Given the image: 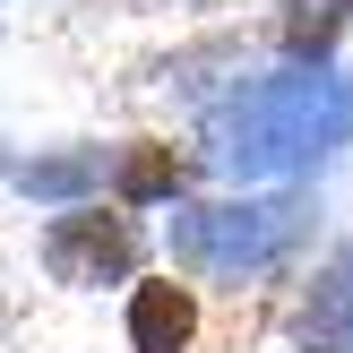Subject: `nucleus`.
Returning a JSON list of instances; mask_svg holds the SVG:
<instances>
[{"label": "nucleus", "mask_w": 353, "mask_h": 353, "mask_svg": "<svg viewBox=\"0 0 353 353\" xmlns=\"http://www.w3.org/2000/svg\"><path fill=\"white\" fill-rule=\"evenodd\" d=\"M112 190H121V207H155V199H181V190H190V155L172 147V138H130V155H121Z\"/></svg>", "instance_id": "423d86ee"}, {"label": "nucleus", "mask_w": 353, "mask_h": 353, "mask_svg": "<svg viewBox=\"0 0 353 353\" xmlns=\"http://www.w3.org/2000/svg\"><path fill=\"white\" fill-rule=\"evenodd\" d=\"M336 147H353V78L327 69V61H293L276 78H250L207 112V155L233 181L310 172Z\"/></svg>", "instance_id": "f257e3e1"}, {"label": "nucleus", "mask_w": 353, "mask_h": 353, "mask_svg": "<svg viewBox=\"0 0 353 353\" xmlns=\"http://www.w3.org/2000/svg\"><path fill=\"white\" fill-rule=\"evenodd\" d=\"M293 345L302 353H353V233L327 250V268L310 276L302 319H293Z\"/></svg>", "instance_id": "20e7f679"}, {"label": "nucleus", "mask_w": 353, "mask_h": 353, "mask_svg": "<svg viewBox=\"0 0 353 353\" xmlns=\"http://www.w3.org/2000/svg\"><path fill=\"white\" fill-rule=\"evenodd\" d=\"M130 353H199V293L172 276L130 285Z\"/></svg>", "instance_id": "39448f33"}, {"label": "nucleus", "mask_w": 353, "mask_h": 353, "mask_svg": "<svg viewBox=\"0 0 353 353\" xmlns=\"http://www.w3.org/2000/svg\"><path fill=\"white\" fill-rule=\"evenodd\" d=\"M86 181H103V155L78 147V155H34V164H17V190H34V199H78Z\"/></svg>", "instance_id": "6e6552de"}, {"label": "nucleus", "mask_w": 353, "mask_h": 353, "mask_svg": "<svg viewBox=\"0 0 353 353\" xmlns=\"http://www.w3.org/2000/svg\"><path fill=\"white\" fill-rule=\"evenodd\" d=\"M345 26H353V0H285V17H276V43H285L293 61H327Z\"/></svg>", "instance_id": "0eeeda50"}, {"label": "nucleus", "mask_w": 353, "mask_h": 353, "mask_svg": "<svg viewBox=\"0 0 353 353\" xmlns=\"http://www.w3.org/2000/svg\"><path fill=\"white\" fill-rule=\"evenodd\" d=\"M310 190H250V199H207L172 216V268L190 276H268L302 250Z\"/></svg>", "instance_id": "f03ea898"}, {"label": "nucleus", "mask_w": 353, "mask_h": 353, "mask_svg": "<svg viewBox=\"0 0 353 353\" xmlns=\"http://www.w3.org/2000/svg\"><path fill=\"white\" fill-rule=\"evenodd\" d=\"M43 276L61 293H103V285H130L138 276V259H147V233H138L121 207H61V216L43 224Z\"/></svg>", "instance_id": "7ed1b4c3"}]
</instances>
